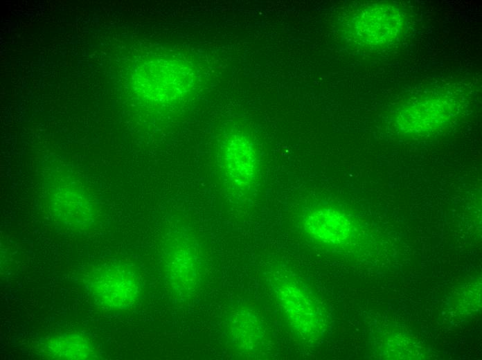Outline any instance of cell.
Segmentation results:
<instances>
[{"mask_svg":"<svg viewBox=\"0 0 482 360\" xmlns=\"http://www.w3.org/2000/svg\"><path fill=\"white\" fill-rule=\"evenodd\" d=\"M224 164L225 174L233 186L245 189L252 184L257 169L255 156L249 145L241 141L239 146L232 144Z\"/></svg>","mask_w":482,"mask_h":360,"instance_id":"cell-6","label":"cell"},{"mask_svg":"<svg viewBox=\"0 0 482 360\" xmlns=\"http://www.w3.org/2000/svg\"><path fill=\"white\" fill-rule=\"evenodd\" d=\"M303 226L312 239L328 244L345 243L352 233V224L346 216L332 208L308 211L303 219Z\"/></svg>","mask_w":482,"mask_h":360,"instance_id":"cell-3","label":"cell"},{"mask_svg":"<svg viewBox=\"0 0 482 360\" xmlns=\"http://www.w3.org/2000/svg\"><path fill=\"white\" fill-rule=\"evenodd\" d=\"M453 109L447 99L427 98L407 107L400 114L399 124L407 132H429L446 123Z\"/></svg>","mask_w":482,"mask_h":360,"instance_id":"cell-4","label":"cell"},{"mask_svg":"<svg viewBox=\"0 0 482 360\" xmlns=\"http://www.w3.org/2000/svg\"><path fill=\"white\" fill-rule=\"evenodd\" d=\"M276 303L294 334L313 343L322 336L325 318L311 289L295 275L276 271L270 278Z\"/></svg>","mask_w":482,"mask_h":360,"instance_id":"cell-1","label":"cell"},{"mask_svg":"<svg viewBox=\"0 0 482 360\" xmlns=\"http://www.w3.org/2000/svg\"><path fill=\"white\" fill-rule=\"evenodd\" d=\"M95 345L80 334H66L48 339L44 352L53 359H92L97 357Z\"/></svg>","mask_w":482,"mask_h":360,"instance_id":"cell-7","label":"cell"},{"mask_svg":"<svg viewBox=\"0 0 482 360\" xmlns=\"http://www.w3.org/2000/svg\"><path fill=\"white\" fill-rule=\"evenodd\" d=\"M366 37L375 44H386L400 33L403 25L400 13L391 6H382L371 10L365 19Z\"/></svg>","mask_w":482,"mask_h":360,"instance_id":"cell-5","label":"cell"},{"mask_svg":"<svg viewBox=\"0 0 482 360\" xmlns=\"http://www.w3.org/2000/svg\"><path fill=\"white\" fill-rule=\"evenodd\" d=\"M91 296L101 307L123 309L130 307L140 291V280L128 265L105 266L95 270L87 280Z\"/></svg>","mask_w":482,"mask_h":360,"instance_id":"cell-2","label":"cell"}]
</instances>
